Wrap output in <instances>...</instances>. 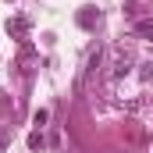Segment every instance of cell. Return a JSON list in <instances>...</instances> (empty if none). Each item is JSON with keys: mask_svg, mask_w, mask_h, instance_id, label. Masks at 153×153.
<instances>
[{"mask_svg": "<svg viewBox=\"0 0 153 153\" xmlns=\"http://www.w3.org/2000/svg\"><path fill=\"white\" fill-rule=\"evenodd\" d=\"M132 64H135V53H132V46L117 43V46H114V57H111V71H107V75L117 82V78H125L128 71H132Z\"/></svg>", "mask_w": 153, "mask_h": 153, "instance_id": "1", "label": "cell"}, {"mask_svg": "<svg viewBox=\"0 0 153 153\" xmlns=\"http://www.w3.org/2000/svg\"><path fill=\"white\" fill-rule=\"evenodd\" d=\"M7 32L25 43V36H29V18H7Z\"/></svg>", "mask_w": 153, "mask_h": 153, "instance_id": "2", "label": "cell"}, {"mask_svg": "<svg viewBox=\"0 0 153 153\" xmlns=\"http://www.w3.org/2000/svg\"><path fill=\"white\" fill-rule=\"evenodd\" d=\"M78 25H82V29H96V25H100V11H96V7H82Z\"/></svg>", "mask_w": 153, "mask_h": 153, "instance_id": "3", "label": "cell"}, {"mask_svg": "<svg viewBox=\"0 0 153 153\" xmlns=\"http://www.w3.org/2000/svg\"><path fill=\"white\" fill-rule=\"evenodd\" d=\"M135 32L146 36V39H153V22H135Z\"/></svg>", "mask_w": 153, "mask_h": 153, "instance_id": "4", "label": "cell"}, {"mask_svg": "<svg viewBox=\"0 0 153 153\" xmlns=\"http://www.w3.org/2000/svg\"><path fill=\"white\" fill-rule=\"evenodd\" d=\"M39 146H43V135L32 132V135H29V150H39Z\"/></svg>", "mask_w": 153, "mask_h": 153, "instance_id": "5", "label": "cell"}, {"mask_svg": "<svg viewBox=\"0 0 153 153\" xmlns=\"http://www.w3.org/2000/svg\"><path fill=\"white\" fill-rule=\"evenodd\" d=\"M139 75H143V82H153V64H143V71H139Z\"/></svg>", "mask_w": 153, "mask_h": 153, "instance_id": "6", "label": "cell"}, {"mask_svg": "<svg viewBox=\"0 0 153 153\" xmlns=\"http://www.w3.org/2000/svg\"><path fill=\"white\" fill-rule=\"evenodd\" d=\"M4 150H7V139H4V135H0V153H4Z\"/></svg>", "mask_w": 153, "mask_h": 153, "instance_id": "7", "label": "cell"}]
</instances>
